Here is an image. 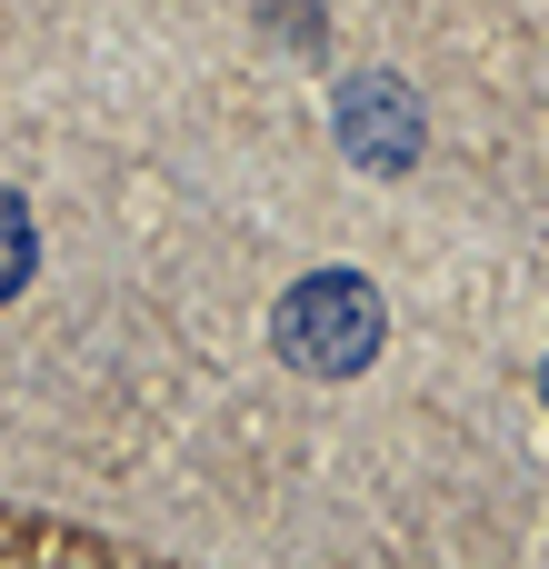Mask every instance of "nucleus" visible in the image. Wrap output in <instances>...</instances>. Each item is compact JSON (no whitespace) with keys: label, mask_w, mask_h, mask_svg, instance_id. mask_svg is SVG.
I'll list each match as a JSON object with an SVG mask.
<instances>
[{"label":"nucleus","mask_w":549,"mask_h":569,"mask_svg":"<svg viewBox=\"0 0 549 569\" xmlns=\"http://www.w3.org/2000/svg\"><path fill=\"white\" fill-rule=\"evenodd\" d=\"M380 340H390V320H380V290L360 270H310L280 300V360L310 380H360L380 360Z\"/></svg>","instance_id":"nucleus-1"},{"label":"nucleus","mask_w":549,"mask_h":569,"mask_svg":"<svg viewBox=\"0 0 549 569\" xmlns=\"http://www.w3.org/2000/svg\"><path fill=\"white\" fill-rule=\"evenodd\" d=\"M340 150L360 170H410L420 160V100H410V80H390V70L340 80Z\"/></svg>","instance_id":"nucleus-2"},{"label":"nucleus","mask_w":549,"mask_h":569,"mask_svg":"<svg viewBox=\"0 0 549 569\" xmlns=\"http://www.w3.org/2000/svg\"><path fill=\"white\" fill-rule=\"evenodd\" d=\"M30 270H40V240H30V210L0 190V300H20L30 290Z\"/></svg>","instance_id":"nucleus-3"},{"label":"nucleus","mask_w":549,"mask_h":569,"mask_svg":"<svg viewBox=\"0 0 549 569\" xmlns=\"http://www.w3.org/2000/svg\"><path fill=\"white\" fill-rule=\"evenodd\" d=\"M540 400H549V370H540Z\"/></svg>","instance_id":"nucleus-4"}]
</instances>
